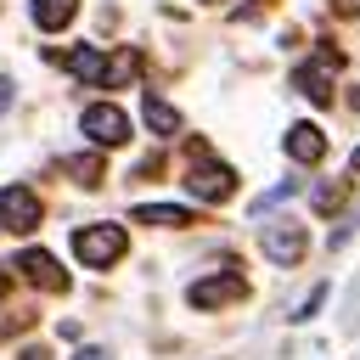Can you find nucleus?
<instances>
[{
    "label": "nucleus",
    "instance_id": "f257e3e1",
    "mask_svg": "<svg viewBox=\"0 0 360 360\" xmlns=\"http://www.w3.org/2000/svg\"><path fill=\"white\" fill-rule=\"evenodd\" d=\"M124 225H79L73 231V253L84 259V264H96V270H107V264H118L124 259Z\"/></svg>",
    "mask_w": 360,
    "mask_h": 360
},
{
    "label": "nucleus",
    "instance_id": "f03ea898",
    "mask_svg": "<svg viewBox=\"0 0 360 360\" xmlns=\"http://www.w3.org/2000/svg\"><path fill=\"white\" fill-rule=\"evenodd\" d=\"M343 68V51H332V45H321V56L315 62H304L298 73H292V84L315 101V107H332V73Z\"/></svg>",
    "mask_w": 360,
    "mask_h": 360
},
{
    "label": "nucleus",
    "instance_id": "7ed1b4c3",
    "mask_svg": "<svg viewBox=\"0 0 360 360\" xmlns=\"http://www.w3.org/2000/svg\"><path fill=\"white\" fill-rule=\"evenodd\" d=\"M186 191L202 197V202H225V197L236 191V174H231L225 163H197V158H191V169H186Z\"/></svg>",
    "mask_w": 360,
    "mask_h": 360
},
{
    "label": "nucleus",
    "instance_id": "20e7f679",
    "mask_svg": "<svg viewBox=\"0 0 360 360\" xmlns=\"http://www.w3.org/2000/svg\"><path fill=\"white\" fill-rule=\"evenodd\" d=\"M79 124H84V135H90L96 146H124V141H129V118H124L112 101L84 107V118H79Z\"/></svg>",
    "mask_w": 360,
    "mask_h": 360
},
{
    "label": "nucleus",
    "instance_id": "39448f33",
    "mask_svg": "<svg viewBox=\"0 0 360 360\" xmlns=\"http://www.w3.org/2000/svg\"><path fill=\"white\" fill-rule=\"evenodd\" d=\"M242 292H248V281H242L236 270H225V276H208V281H191V287H186L191 309H219V304H236Z\"/></svg>",
    "mask_w": 360,
    "mask_h": 360
},
{
    "label": "nucleus",
    "instance_id": "423d86ee",
    "mask_svg": "<svg viewBox=\"0 0 360 360\" xmlns=\"http://www.w3.org/2000/svg\"><path fill=\"white\" fill-rule=\"evenodd\" d=\"M0 225L6 231H34L39 225V197L28 186H6L0 191Z\"/></svg>",
    "mask_w": 360,
    "mask_h": 360
},
{
    "label": "nucleus",
    "instance_id": "0eeeda50",
    "mask_svg": "<svg viewBox=\"0 0 360 360\" xmlns=\"http://www.w3.org/2000/svg\"><path fill=\"white\" fill-rule=\"evenodd\" d=\"M264 253H270L276 264H298V259H304V225H292V219L264 225Z\"/></svg>",
    "mask_w": 360,
    "mask_h": 360
},
{
    "label": "nucleus",
    "instance_id": "6e6552de",
    "mask_svg": "<svg viewBox=\"0 0 360 360\" xmlns=\"http://www.w3.org/2000/svg\"><path fill=\"white\" fill-rule=\"evenodd\" d=\"M22 276H28L34 287H45V292H62V287H68V276L56 270V259H51L45 248H28V253H22Z\"/></svg>",
    "mask_w": 360,
    "mask_h": 360
},
{
    "label": "nucleus",
    "instance_id": "1a4fd4ad",
    "mask_svg": "<svg viewBox=\"0 0 360 360\" xmlns=\"http://www.w3.org/2000/svg\"><path fill=\"white\" fill-rule=\"evenodd\" d=\"M321 152H326V135H321L315 124H292V129H287V158H298V163H321Z\"/></svg>",
    "mask_w": 360,
    "mask_h": 360
},
{
    "label": "nucleus",
    "instance_id": "9d476101",
    "mask_svg": "<svg viewBox=\"0 0 360 360\" xmlns=\"http://www.w3.org/2000/svg\"><path fill=\"white\" fill-rule=\"evenodd\" d=\"M135 73H141V51H135V45H124V51H118L112 62H101V84H107V90H118V84H129Z\"/></svg>",
    "mask_w": 360,
    "mask_h": 360
},
{
    "label": "nucleus",
    "instance_id": "9b49d317",
    "mask_svg": "<svg viewBox=\"0 0 360 360\" xmlns=\"http://www.w3.org/2000/svg\"><path fill=\"white\" fill-rule=\"evenodd\" d=\"M141 112H146V124H152L158 135H180V112H174V107H169L163 96H152V90H146V101H141Z\"/></svg>",
    "mask_w": 360,
    "mask_h": 360
},
{
    "label": "nucleus",
    "instance_id": "f8f14e48",
    "mask_svg": "<svg viewBox=\"0 0 360 360\" xmlns=\"http://www.w3.org/2000/svg\"><path fill=\"white\" fill-rule=\"evenodd\" d=\"M135 219H141V225H163V231L191 225V214H186V208H169V202H141V208H135Z\"/></svg>",
    "mask_w": 360,
    "mask_h": 360
},
{
    "label": "nucleus",
    "instance_id": "ddd939ff",
    "mask_svg": "<svg viewBox=\"0 0 360 360\" xmlns=\"http://www.w3.org/2000/svg\"><path fill=\"white\" fill-rule=\"evenodd\" d=\"M79 11V0H34V22L39 28H68Z\"/></svg>",
    "mask_w": 360,
    "mask_h": 360
},
{
    "label": "nucleus",
    "instance_id": "4468645a",
    "mask_svg": "<svg viewBox=\"0 0 360 360\" xmlns=\"http://www.w3.org/2000/svg\"><path fill=\"white\" fill-rule=\"evenodd\" d=\"M62 169H68V174H73L79 186H101V180H107V163H101L96 152H90V158H68Z\"/></svg>",
    "mask_w": 360,
    "mask_h": 360
},
{
    "label": "nucleus",
    "instance_id": "2eb2a0df",
    "mask_svg": "<svg viewBox=\"0 0 360 360\" xmlns=\"http://www.w3.org/2000/svg\"><path fill=\"white\" fill-rule=\"evenodd\" d=\"M68 68H73L79 79H90V84H101V51H90V45H79V51H68Z\"/></svg>",
    "mask_w": 360,
    "mask_h": 360
},
{
    "label": "nucleus",
    "instance_id": "dca6fc26",
    "mask_svg": "<svg viewBox=\"0 0 360 360\" xmlns=\"http://www.w3.org/2000/svg\"><path fill=\"white\" fill-rule=\"evenodd\" d=\"M343 197H349V186H315V208H321V214H332Z\"/></svg>",
    "mask_w": 360,
    "mask_h": 360
},
{
    "label": "nucleus",
    "instance_id": "f3484780",
    "mask_svg": "<svg viewBox=\"0 0 360 360\" xmlns=\"http://www.w3.org/2000/svg\"><path fill=\"white\" fill-rule=\"evenodd\" d=\"M332 11H338V17H354V11H360V0H332Z\"/></svg>",
    "mask_w": 360,
    "mask_h": 360
},
{
    "label": "nucleus",
    "instance_id": "a211bd4d",
    "mask_svg": "<svg viewBox=\"0 0 360 360\" xmlns=\"http://www.w3.org/2000/svg\"><path fill=\"white\" fill-rule=\"evenodd\" d=\"M11 107V79H0V112Z\"/></svg>",
    "mask_w": 360,
    "mask_h": 360
},
{
    "label": "nucleus",
    "instance_id": "6ab92c4d",
    "mask_svg": "<svg viewBox=\"0 0 360 360\" xmlns=\"http://www.w3.org/2000/svg\"><path fill=\"white\" fill-rule=\"evenodd\" d=\"M73 360H107V354H101V349H79Z\"/></svg>",
    "mask_w": 360,
    "mask_h": 360
},
{
    "label": "nucleus",
    "instance_id": "aec40b11",
    "mask_svg": "<svg viewBox=\"0 0 360 360\" xmlns=\"http://www.w3.org/2000/svg\"><path fill=\"white\" fill-rule=\"evenodd\" d=\"M6 287H11V270H6V264H0V292H6Z\"/></svg>",
    "mask_w": 360,
    "mask_h": 360
},
{
    "label": "nucleus",
    "instance_id": "412c9836",
    "mask_svg": "<svg viewBox=\"0 0 360 360\" xmlns=\"http://www.w3.org/2000/svg\"><path fill=\"white\" fill-rule=\"evenodd\" d=\"M354 169H360V146H354Z\"/></svg>",
    "mask_w": 360,
    "mask_h": 360
},
{
    "label": "nucleus",
    "instance_id": "4be33fe9",
    "mask_svg": "<svg viewBox=\"0 0 360 360\" xmlns=\"http://www.w3.org/2000/svg\"><path fill=\"white\" fill-rule=\"evenodd\" d=\"M354 107H360V90H354Z\"/></svg>",
    "mask_w": 360,
    "mask_h": 360
}]
</instances>
